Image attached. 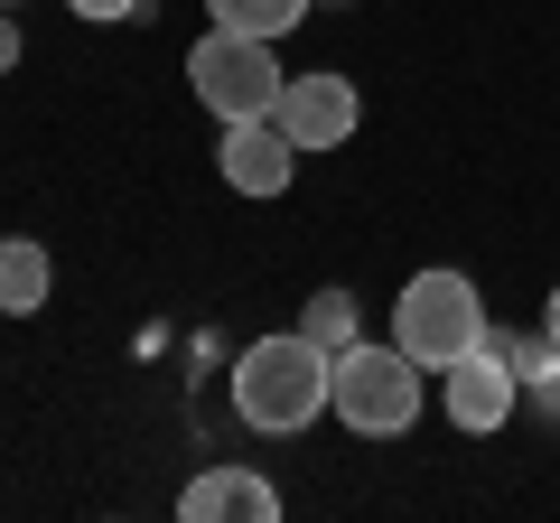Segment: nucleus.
Masks as SVG:
<instances>
[{
	"mask_svg": "<svg viewBox=\"0 0 560 523\" xmlns=\"http://www.w3.org/2000/svg\"><path fill=\"white\" fill-rule=\"evenodd\" d=\"M327 393H337V356H327L308 327H280V337H253L234 364V411L243 430H271V440H290V430H308L327 411Z\"/></svg>",
	"mask_w": 560,
	"mask_h": 523,
	"instance_id": "f257e3e1",
	"label": "nucleus"
},
{
	"mask_svg": "<svg viewBox=\"0 0 560 523\" xmlns=\"http://www.w3.org/2000/svg\"><path fill=\"white\" fill-rule=\"evenodd\" d=\"M420 403H430V364H420V356L374 346V337H355L337 356V393H327V411H337L355 440H401V430L420 421Z\"/></svg>",
	"mask_w": 560,
	"mask_h": 523,
	"instance_id": "f03ea898",
	"label": "nucleus"
},
{
	"mask_svg": "<svg viewBox=\"0 0 560 523\" xmlns=\"http://www.w3.org/2000/svg\"><path fill=\"white\" fill-rule=\"evenodd\" d=\"M495 337L486 327V290L467 281V271H411L393 300V346L401 356H420L430 374H448L458 356H477V346Z\"/></svg>",
	"mask_w": 560,
	"mask_h": 523,
	"instance_id": "7ed1b4c3",
	"label": "nucleus"
},
{
	"mask_svg": "<svg viewBox=\"0 0 560 523\" xmlns=\"http://www.w3.org/2000/svg\"><path fill=\"white\" fill-rule=\"evenodd\" d=\"M187 84H197V103L215 121H261L280 103V38H243V28H206L197 47H187Z\"/></svg>",
	"mask_w": 560,
	"mask_h": 523,
	"instance_id": "20e7f679",
	"label": "nucleus"
},
{
	"mask_svg": "<svg viewBox=\"0 0 560 523\" xmlns=\"http://www.w3.org/2000/svg\"><path fill=\"white\" fill-rule=\"evenodd\" d=\"M271 121H280L300 150H346V141H355V121H364L355 75H337V66H308V75H290V84H280V103H271Z\"/></svg>",
	"mask_w": 560,
	"mask_h": 523,
	"instance_id": "39448f33",
	"label": "nucleus"
},
{
	"mask_svg": "<svg viewBox=\"0 0 560 523\" xmlns=\"http://www.w3.org/2000/svg\"><path fill=\"white\" fill-rule=\"evenodd\" d=\"M514 403H523V374L504 364V346H495V337H486L477 356H458V364L440 374V411H448L458 430H477V440L514 421Z\"/></svg>",
	"mask_w": 560,
	"mask_h": 523,
	"instance_id": "423d86ee",
	"label": "nucleus"
},
{
	"mask_svg": "<svg viewBox=\"0 0 560 523\" xmlns=\"http://www.w3.org/2000/svg\"><path fill=\"white\" fill-rule=\"evenodd\" d=\"M300 160H308V150L290 141V131H280L271 113H261V121H224V150H215V178L234 187V197H280V187L300 178Z\"/></svg>",
	"mask_w": 560,
	"mask_h": 523,
	"instance_id": "0eeeda50",
	"label": "nucleus"
},
{
	"mask_svg": "<svg viewBox=\"0 0 560 523\" xmlns=\"http://www.w3.org/2000/svg\"><path fill=\"white\" fill-rule=\"evenodd\" d=\"M178 514L187 523H271L280 514V486L253 477V467H206V477H187Z\"/></svg>",
	"mask_w": 560,
	"mask_h": 523,
	"instance_id": "6e6552de",
	"label": "nucleus"
},
{
	"mask_svg": "<svg viewBox=\"0 0 560 523\" xmlns=\"http://www.w3.org/2000/svg\"><path fill=\"white\" fill-rule=\"evenodd\" d=\"M57 290V262L38 234H0V318H38Z\"/></svg>",
	"mask_w": 560,
	"mask_h": 523,
	"instance_id": "1a4fd4ad",
	"label": "nucleus"
},
{
	"mask_svg": "<svg viewBox=\"0 0 560 523\" xmlns=\"http://www.w3.org/2000/svg\"><path fill=\"white\" fill-rule=\"evenodd\" d=\"M318 0H206V20L215 28H243V38H290Z\"/></svg>",
	"mask_w": 560,
	"mask_h": 523,
	"instance_id": "9d476101",
	"label": "nucleus"
},
{
	"mask_svg": "<svg viewBox=\"0 0 560 523\" xmlns=\"http://www.w3.org/2000/svg\"><path fill=\"white\" fill-rule=\"evenodd\" d=\"M300 327L327 346V356H346V346H355V300H346V290H318V300L300 309Z\"/></svg>",
	"mask_w": 560,
	"mask_h": 523,
	"instance_id": "9b49d317",
	"label": "nucleus"
},
{
	"mask_svg": "<svg viewBox=\"0 0 560 523\" xmlns=\"http://www.w3.org/2000/svg\"><path fill=\"white\" fill-rule=\"evenodd\" d=\"M66 10H75V20H94V28H113V20H131L140 0H66Z\"/></svg>",
	"mask_w": 560,
	"mask_h": 523,
	"instance_id": "f8f14e48",
	"label": "nucleus"
},
{
	"mask_svg": "<svg viewBox=\"0 0 560 523\" xmlns=\"http://www.w3.org/2000/svg\"><path fill=\"white\" fill-rule=\"evenodd\" d=\"M10 66H20V20L0 10V75H10Z\"/></svg>",
	"mask_w": 560,
	"mask_h": 523,
	"instance_id": "ddd939ff",
	"label": "nucleus"
},
{
	"mask_svg": "<svg viewBox=\"0 0 560 523\" xmlns=\"http://www.w3.org/2000/svg\"><path fill=\"white\" fill-rule=\"evenodd\" d=\"M541 337L560 346V290H551V300H541Z\"/></svg>",
	"mask_w": 560,
	"mask_h": 523,
	"instance_id": "4468645a",
	"label": "nucleus"
},
{
	"mask_svg": "<svg viewBox=\"0 0 560 523\" xmlns=\"http://www.w3.org/2000/svg\"><path fill=\"white\" fill-rule=\"evenodd\" d=\"M0 10H20V0H0Z\"/></svg>",
	"mask_w": 560,
	"mask_h": 523,
	"instance_id": "2eb2a0df",
	"label": "nucleus"
},
{
	"mask_svg": "<svg viewBox=\"0 0 560 523\" xmlns=\"http://www.w3.org/2000/svg\"><path fill=\"white\" fill-rule=\"evenodd\" d=\"M318 10H337V0H318Z\"/></svg>",
	"mask_w": 560,
	"mask_h": 523,
	"instance_id": "dca6fc26",
	"label": "nucleus"
}]
</instances>
